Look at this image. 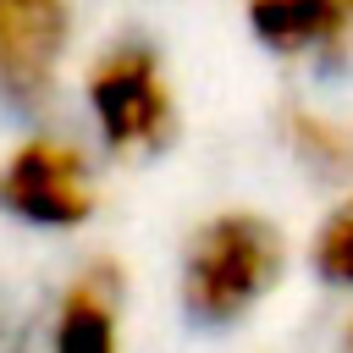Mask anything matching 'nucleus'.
<instances>
[{
  "label": "nucleus",
  "instance_id": "nucleus-5",
  "mask_svg": "<svg viewBox=\"0 0 353 353\" xmlns=\"http://www.w3.org/2000/svg\"><path fill=\"white\" fill-rule=\"evenodd\" d=\"M121 298L116 259H88L50 309L44 353H121Z\"/></svg>",
  "mask_w": 353,
  "mask_h": 353
},
{
  "label": "nucleus",
  "instance_id": "nucleus-6",
  "mask_svg": "<svg viewBox=\"0 0 353 353\" xmlns=\"http://www.w3.org/2000/svg\"><path fill=\"white\" fill-rule=\"evenodd\" d=\"M248 28L270 55H342L347 33V0H248Z\"/></svg>",
  "mask_w": 353,
  "mask_h": 353
},
{
  "label": "nucleus",
  "instance_id": "nucleus-4",
  "mask_svg": "<svg viewBox=\"0 0 353 353\" xmlns=\"http://www.w3.org/2000/svg\"><path fill=\"white\" fill-rule=\"evenodd\" d=\"M72 44V0H0V99L44 116Z\"/></svg>",
  "mask_w": 353,
  "mask_h": 353
},
{
  "label": "nucleus",
  "instance_id": "nucleus-3",
  "mask_svg": "<svg viewBox=\"0 0 353 353\" xmlns=\"http://www.w3.org/2000/svg\"><path fill=\"white\" fill-rule=\"evenodd\" d=\"M0 210L39 232H77L99 210L94 160L83 154V143L55 132L22 138L0 160Z\"/></svg>",
  "mask_w": 353,
  "mask_h": 353
},
{
  "label": "nucleus",
  "instance_id": "nucleus-8",
  "mask_svg": "<svg viewBox=\"0 0 353 353\" xmlns=\"http://www.w3.org/2000/svg\"><path fill=\"white\" fill-rule=\"evenodd\" d=\"M309 270L336 287V292H353V188L320 215L314 237H309Z\"/></svg>",
  "mask_w": 353,
  "mask_h": 353
},
{
  "label": "nucleus",
  "instance_id": "nucleus-2",
  "mask_svg": "<svg viewBox=\"0 0 353 353\" xmlns=\"http://www.w3.org/2000/svg\"><path fill=\"white\" fill-rule=\"evenodd\" d=\"M83 94H88V116H94L99 143L121 160L160 154L176 138V94L160 72V55L138 39L99 50Z\"/></svg>",
  "mask_w": 353,
  "mask_h": 353
},
{
  "label": "nucleus",
  "instance_id": "nucleus-7",
  "mask_svg": "<svg viewBox=\"0 0 353 353\" xmlns=\"http://www.w3.org/2000/svg\"><path fill=\"white\" fill-rule=\"evenodd\" d=\"M281 143H287V154L309 171V176H320V182H347L353 176V132L347 127H336L331 116H320V110H287L281 116Z\"/></svg>",
  "mask_w": 353,
  "mask_h": 353
},
{
  "label": "nucleus",
  "instance_id": "nucleus-9",
  "mask_svg": "<svg viewBox=\"0 0 353 353\" xmlns=\"http://www.w3.org/2000/svg\"><path fill=\"white\" fill-rule=\"evenodd\" d=\"M331 353H353V309L336 320V331H331Z\"/></svg>",
  "mask_w": 353,
  "mask_h": 353
},
{
  "label": "nucleus",
  "instance_id": "nucleus-1",
  "mask_svg": "<svg viewBox=\"0 0 353 353\" xmlns=\"http://www.w3.org/2000/svg\"><path fill=\"white\" fill-rule=\"evenodd\" d=\"M287 281V237L259 210L204 215L176 259V303L204 331H232L254 320Z\"/></svg>",
  "mask_w": 353,
  "mask_h": 353
}]
</instances>
